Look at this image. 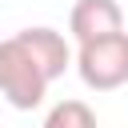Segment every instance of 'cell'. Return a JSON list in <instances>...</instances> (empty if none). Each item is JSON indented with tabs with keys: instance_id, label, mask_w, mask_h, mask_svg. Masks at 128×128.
Returning a JSON list of instances; mask_svg holds the SVG:
<instances>
[{
	"instance_id": "obj_3",
	"label": "cell",
	"mask_w": 128,
	"mask_h": 128,
	"mask_svg": "<svg viewBox=\"0 0 128 128\" xmlns=\"http://www.w3.org/2000/svg\"><path fill=\"white\" fill-rule=\"evenodd\" d=\"M68 32H72L76 44L124 32V8L116 0H76L72 12H68Z\"/></svg>"
},
{
	"instance_id": "obj_4",
	"label": "cell",
	"mask_w": 128,
	"mask_h": 128,
	"mask_svg": "<svg viewBox=\"0 0 128 128\" xmlns=\"http://www.w3.org/2000/svg\"><path fill=\"white\" fill-rule=\"evenodd\" d=\"M20 36L28 40V48L36 52V60L48 68V76L52 80H60L76 60H72V48H68V40H64V32H56V28H48V24H36V28H20Z\"/></svg>"
},
{
	"instance_id": "obj_1",
	"label": "cell",
	"mask_w": 128,
	"mask_h": 128,
	"mask_svg": "<svg viewBox=\"0 0 128 128\" xmlns=\"http://www.w3.org/2000/svg\"><path fill=\"white\" fill-rule=\"evenodd\" d=\"M48 68L36 60V52L28 48V40L20 32H12L8 40H0V96L16 108V112H32L44 104L48 96Z\"/></svg>"
},
{
	"instance_id": "obj_5",
	"label": "cell",
	"mask_w": 128,
	"mask_h": 128,
	"mask_svg": "<svg viewBox=\"0 0 128 128\" xmlns=\"http://www.w3.org/2000/svg\"><path fill=\"white\" fill-rule=\"evenodd\" d=\"M40 128H100V124H96V112L84 100H60V104L48 108Z\"/></svg>"
},
{
	"instance_id": "obj_2",
	"label": "cell",
	"mask_w": 128,
	"mask_h": 128,
	"mask_svg": "<svg viewBox=\"0 0 128 128\" xmlns=\"http://www.w3.org/2000/svg\"><path fill=\"white\" fill-rule=\"evenodd\" d=\"M76 72L92 92H116L128 84V32H112L76 48Z\"/></svg>"
}]
</instances>
